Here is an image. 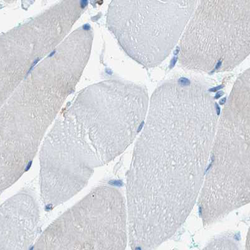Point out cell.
<instances>
[{"label": "cell", "instance_id": "obj_3", "mask_svg": "<svg viewBox=\"0 0 250 250\" xmlns=\"http://www.w3.org/2000/svg\"><path fill=\"white\" fill-rule=\"evenodd\" d=\"M148 105L149 96L143 86L110 80L83 89L63 113L103 167L134 142Z\"/></svg>", "mask_w": 250, "mask_h": 250}, {"label": "cell", "instance_id": "obj_7", "mask_svg": "<svg viewBox=\"0 0 250 250\" xmlns=\"http://www.w3.org/2000/svg\"><path fill=\"white\" fill-rule=\"evenodd\" d=\"M101 167L94 150L69 130L54 123L40 150V187L48 208L63 204L87 186Z\"/></svg>", "mask_w": 250, "mask_h": 250}, {"label": "cell", "instance_id": "obj_6", "mask_svg": "<svg viewBox=\"0 0 250 250\" xmlns=\"http://www.w3.org/2000/svg\"><path fill=\"white\" fill-rule=\"evenodd\" d=\"M127 241L125 199L104 185L50 223L31 250H125Z\"/></svg>", "mask_w": 250, "mask_h": 250}, {"label": "cell", "instance_id": "obj_2", "mask_svg": "<svg viewBox=\"0 0 250 250\" xmlns=\"http://www.w3.org/2000/svg\"><path fill=\"white\" fill-rule=\"evenodd\" d=\"M250 74L234 83L221 113L198 199L209 226L250 201Z\"/></svg>", "mask_w": 250, "mask_h": 250}, {"label": "cell", "instance_id": "obj_8", "mask_svg": "<svg viewBox=\"0 0 250 250\" xmlns=\"http://www.w3.org/2000/svg\"><path fill=\"white\" fill-rule=\"evenodd\" d=\"M51 50L45 33L32 22L0 35V108Z\"/></svg>", "mask_w": 250, "mask_h": 250}, {"label": "cell", "instance_id": "obj_1", "mask_svg": "<svg viewBox=\"0 0 250 250\" xmlns=\"http://www.w3.org/2000/svg\"><path fill=\"white\" fill-rule=\"evenodd\" d=\"M219 108L198 81L170 80L150 99L126 179L132 250H154L191 213L204 181Z\"/></svg>", "mask_w": 250, "mask_h": 250}, {"label": "cell", "instance_id": "obj_5", "mask_svg": "<svg viewBox=\"0 0 250 250\" xmlns=\"http://www.w3.org/2000/svg\"><path fill=\"white\" fill-rule=\"evenodd\" d=\"M198 1H112L108 28L130 58L146 67H155L180 41Z\"/></svg>", "mask_w": 250, "mask_h": 250}, {"label": "cell", "instance_id": "obj_9", "mask_svg": "<svg viewBox=\"0 0 250 250\" xmlns=\"http://www.w3.org/2000/svg\"><path fill=\"white\" fill-rule=\"evenodd\" d=\"M203 250H241L238 243L229 236L214 239Z\"/></svg>", "mask_w": 250, "mask_h": 250}, {"label": "cell", "instance_id": "obj_4", "mask_svg": "<svg viewBox=\"0 0 250 250\" xmlns=\"http://www.w3.org/2000/svg\"><path fill=\"white\" fill-rule=\"evenodd\" d=\"M250 1H199L180 40L179 62L189 70L229 71L250 52Z\"/></svg>", "mask_w": 250, "mask_h": 250}]
</instances>
